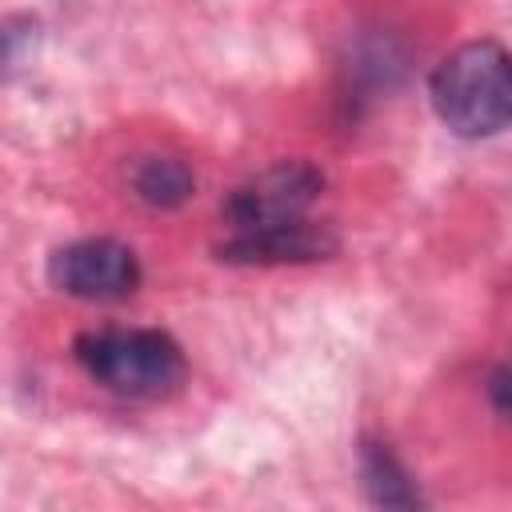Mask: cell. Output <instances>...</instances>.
Wrapping results in <instances>:
<instances>
[{
  "mask_svg": "<svg viewBox=\"0 0 512 512\" xmlns=\"http://www.w3.org/2000/svg\"><path fill=\"white\" fill-rule=\"evenodd\" d=\"M428 92L456 136H496L512 124V52L496 40H468L440 60Z\"/></svg>",
  "mask_w": 512,
  "mask_h": 512,
  "instance_id": "cell-1",
  "label": "cell"
},
{
  "mask_svg": "<svg viewBox=\"0 0 512 512\" xmlns=\"http://www.w3.org/2000/svg\"><path fill=\"white\" fill-rule=\"evenodd\" d=\"M80 368L128 400L168 396L184 380V352L156 328H96L76 340Z\"/></svg>",
  "mask_w": 512,
  "mask_h": 512,
  "instance_id": "cell-2",
  "label": "cell"
},
{
  "mask_svg": "<svg viewBox=\"0 0 512 512\" xmlns=\"http://www.w3.org/2000/svg\"><path fill=\"white\" fill-rule=\"evenodd\" d=\"M320 188H324V176L312 164H304V160L272 164L224 200V224L232 228V236L296 224V220H304V212L312 208Z\"/></svg>",
  "mask_w": 512,
  "mask_h": 512,
  "instance_id": "cell-3",
  "label": "cell"
},
{
  "mask_svg": "<svg viewBox=\"0 0 512 512\" xmlns=\"http://www.w3.org/2000/svg\"><path fill=\"white\" fill-rule=\"evenodd\" d=\"M48 280L76 300H124L140 284V264L128 244L92 236L56 248L48 260Z\"/></svg>",
  "mask_w": 512,
  "mask_h": 512,
  "instance_id": "cell-4",
  "label": "cell"
},
{
  "mask_svg": "<svg viewBox=\"0 0 512 512\" xmlns=\"http://www.w3.org/2000/svg\"><path fill=\"white\" fill-rule=\"evenodd\" d=\"M216 252L228 264H288V260H316V256L332 252V240L324 232H316L308 220H296L284 228L228 236Z\"/></svg>",
  "mask_w": 512,
  "mask_h": 512,
  "instance_id": "cell-5",
  "label": "cell"
},
{
  "mask_svg": "<svg viewBox=\"0 0 512 512\" xmlns=\"http://www.w3.org/2000/svg\"><path fill=\"white\" fill-rule=\"evenodd\" d=\"M132 188L148 208H180L192 196L196 176L176 156H144L132 168Z\"/></svg>",
  "mask_w": 512,
  "mask_h": 512,
  "instance_id": "cell-6",
  "label": "cell"
},
{
  "mask_svg": "<svg viewBox=\"0 0 512 512\" xmlns=\"http://www.w3.org/2000/svg\"><path fill=\"white\" fill-rule=\"evenodd\" d=\"M360 476H364V488H368L372 504H384V508H416L420 504V492L412 488L408 472L400 468V460L384 444H364Z\"/></svg>",
  "mask_w": 512,
  "mask_h": 512,
  "instance_id": "cell-7",
  "label": "cell"
},
{
  "mask_svg": "<svg viewBox=\"0 0 512 512\" xmlns=\"http://www.w3.org/2000/svg\"><path fill=\"white\" fill-rule=\"evenodd\" d=\"M488 400H492V408H496L500 416H512V360L492 372V380H488Z\"/></svg>",
  "mask_w": 512,
  "mask_h": 512,
  "instance_id": "cell-8",
  "label": "cell"
}]
</instances>
